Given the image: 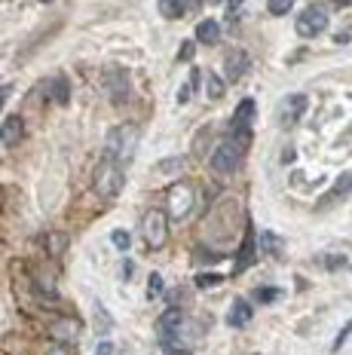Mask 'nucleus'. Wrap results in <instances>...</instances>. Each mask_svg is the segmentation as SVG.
I'll return each instance as SVG.
<instances>
[{"mask_svg":"<svg viewBox=\"0 0 352 355\" xmlns=\"http://www.w3.org/2000/svg\"><path fill=\"white\" fill-rule=\"evenodd\" d=\"M46 355H71V349L64 343H53V349H46Z\"/></svg>","mask_w":352,"mask_h":355,"instance_id":"obj_32","label":"nucleus"},{"mask_svg":"<svg viewBox=\"0 0 352 355\" xmlns=\"http://www.w3.org/2000/svg\"><path fill=\"white\" fill-rule=\"evenodd\" d=\"M306 105H310V98H306L303 92H291L282 98V107H279V123H282V129H294L300 123V116L306 114Z\"/></svg>","mask_w":352,"mask_h":355,"instance_id":"obj_7","label":"nucleus"},{"mask_svg":"<svg viewBox=\"0 0 352 355\" xmlns=\"http://www.w3.org/2000/svg\"><path fill=\"white\" fill-rule=\"evenodd\" d=\"M349 187H352V172H346V175L340 178V181H337V187L331 190V193H328V199H325V202H331V199L343 196V193H349Z\"/></svg>","mask_w":352,"mask_h":355,"instance_id":"obj_23","label":"nucleus"},{"mask_svg":"<svg viewBox=\"0 0 352 355\" xmlns=\"http://www.w3.org/2000/svg\"><path fill=\"white\" fill-rule=\"evenodd\" d=\"M248 322H252V303L248 300H233L230 313H227V324H230V328H245Z\"/></svg>","mask_w":352,"mask_h":355,"instance_id":"obj_13","label":"nucleus"},{"mask_svg":"<svg viewBox=\"0 0 352 355\" xmlns=\"http://www.w3.org/2000/svg\"><path fill=\"white\" fill-rule=\"evenodd\" d=\"M254 245H258V236H254V230H248L245 233V239H242V245H239V257H236V266H233V272H242L248 263L254 261Z\"/></svg>","mask_w":352,"mask_h":355,"instance_id":"obj_15","label":"nucleus"},{"mask_svg":"<svg viewBox=\"0 0 352 355\" xmlns=\"http://www.w3.org/2000/svg\"><path fill=\"white\" fill-rule=\"evenodd\" d=\"M239 6H242V0H227V12H230V16L239 12Z\"/></svg>","mask_w":352,"mask_h":355,"instance_id":"obj_33","label":"nucleus"},{"mask_svg":"<svg viewBox=\"0 0 352 355\" xmlns=\"http://www.w3.org/2000/svg\"><path fill=\"white\" fill-rule=\"evenodd\" d=\"M159 12H163L166 19H181L184 16V0H157Z\"/></svg>","mask_w":352,"mask_h":355,"instance_id":"obj_20","label":"nucleus"},{"mask_svg":"<svg viewBox=\"0 0 352 355\" xmlns=\"http://www.w3.org/2000/svg\"><path fill=\"white\" fill-rule=\"evenodd\" d=\"M111 242H114V245L120 248V251H129V245H132V239H129L126 230H114V233H111Z\"/></svg>","mask_w":352,"mask_h":355,"instance_id":"obj_27","label":"nucleus"},{"mask_svg":"<svg viewBox=\"0 0 352 355\" xmlns=\"http://www.w3.org/2000/svg\"><path fill=\"white\" fill-rule=\"evenodd\" d=\"M294 3L297 0H267V10H270V16H285Z\"/></svg>","mask_w":352,"mask_h":355,"instance_id":"obj_22","label":"nucleus"},{"mask_svg":"<svg viewBox=\"0 0 352 355\" xmlns=\"http://www.w3.org/2000/svg\"><path fill=\"white\" fill-rule=\"evenodd\" d=\"M92 313H95V331H98V334H105V331L114 324V322H111V315L105 313V306H101V303H95Z\"/></svg>","mask_w":352,"mask_h":355,"instance_id":"obj_21","label":"nucleus"},{"mask_svg":"<svg viewBox=\"0 0 352 355\" xmlns=\"http://www.w3.org/2000/svg\"><path fill=\"white\" fill-rule=\"evenodd\" d=\"M21 129H25L21 116H6V120H3V147H6V150L21 141Z\"/></svg>","mask_w":352,"mask_h":355,"instance_id":"obj_16","label":"nucleus"},{"mask_svg":"<svg viewBox=\"0 0 352 355\" xmlns=\"http://www.w3.org/2000/svg\"><path fill=\"white\" fill-rule=\"evenodd\" d=\"M40 3H49V0H40Z\"/></svg>","mask_w":352,"mask_h":355,"instance_id":"obj_36","label":"nucleus"},{"mask_svg":"<svg viewBox=\"0 0 352 355\" xmlns=\"http://www.w3.org/2000/svg\"><path fill=\"white\" fill-rule=\"evenodd\" d=\"M159 294H163V276H159V272H150V279H148V300H157Z\"/></svg>","mask_w":352,"mask_h":355,"instance_id":"obj_25","label":"nucleus"},{"mask_svg":"<svg viewBox=\"0 0 352 355\" xmlns=\"http://www.w3.org/2000/svg\"><path fill=\"white\" fill-rule=\"evenodd\" d=\"M254 114H258V105H254V98H242L239 105H236V110H233V120H230L233 138H242V141H245L248 132H252Z\"/></svg>","mask_w":352,"mask_h":355,"instance_id":"obj_8","label":"nucleus"},{"mask_svg":"<svg viewBox=\"0 0 352 355\" xmlns=\"http://www.w3.org/2000/svg\"><path fill=\"white\" fill-rule=\"evenodd\" d=\"M221 282H224V276H218V272H200V276H196V285L200 288H215Z\"/></svg>","mask_w":352,"mask_h":355,"instance_id":"obj_26","label":"nucleus"},{"mask_svg":"<svg viewBox=\"0 0 352 355\" xmlns=\"http://www.w3.org/2000/svg\"><path fill=\"white\" fill-rule=\"evenodd\" d=\"M181 322H184V313H181L178 306L166 309V313L159 315V322H157V334H159V343H168V340H172L175 334H178Z\"/></svg>","mask_w":352,"mask_h":355,"instance_id":"obj_11","label":"nucleus"},{"mask_svg":"<svg viewBox=\"0 0 352 355\" xmlns=\"http://www.w3.org/2000/svg\"><path fill=\"white\" fill-rule=\"evenodd\" d=\"M138 147V125H116V129H111V135H107V159L114 162H129L132 153H135Z\"/></svg>","mask_w":352,"mask_h":355,"instance_id":"obj_2","label":"nucleus"},{"mask_svg":"<svg viewBox=\"0 0 352 355\" xmlns=\"http://www.w3.org/2000/svg\"><path fill=\"white\" fill-rule=\"evenodd\" d=\"M276 297H282V291H279V288H258V300L261 303H273Z\"/></svg>","mask_w":352,"mask_h":355,"instance_id":"obj_28","label":"nucleus"},{"mask_svg":"<svg viewBox=\"0 0 352 355\" xmlns=\"http://www.w3.org/2000/svg\"><path fill=\"white\" fill-rule=\"evenodd\" d=\"M349 334H352V319L346 322V328H343L340 334H337V340H334V352H340V346L346 343V337H349Z\"/></svg>","mask_w":352,"mask_h":355,"instance_id":"obj_29","label":"nucleus"},{"mask_svg":"<svg viewBox=\"0 0 352 355\" xmlns=\"http://www.w3.org/2000/svg\"><path fill=\"white\" fill-rule=\"evenodd\" d=\"M328 28V10L322 3H313L300 12L297 19V34L300 37H319Z\"/></svg>","mask_w":352,"mask_h":355,"instance_id":"obj_6","label":"nucleus"},{"mask_svg":"<svg viewBox=\"0 0 352 355\" xmlns=\"http://www.w3.org/2000/svg\"><path fill=\"white\" fill-rule=\"evenodd\" d=\"M258 242H261V251H267V254H282V248H285L282 236H276V233H270V230H261Z\"/></svg>","mask_w":352,"mask_h":355,"instance_id":"obj_17","label":"nucleus"},{"mask_svg":"<svg viewBox=\"0 0 352 355\" xmlns=\"http://www.w3.org/2000/svg\"><path fill=\"white\" fill-rule=\"evenodd\" d=\"M218 40H221V25H218V19H202L200 25H196V43L215 46Z\"/></svg>","mask_w":352,"mask_h":355,"instance_id":"obj_12","label":"nucleus"},{"mask_svg":"<svg viewBox=\"0 0 352 355\" xmlns=\"http://www.w3.org/2000/svg\"><path fill=\"white\" fill-rule=\"evenodd\" d=\"M166 205H168V218L184 220L190 209H193V187L187 181H175L166 193Z\"/></svg>","mask_w":352,"mask_h":355,"instance_id":"obj_4","label":"nucleus"},{"mask_svg":"<svg viewBox=\"0 0 352 355\" xmlns=\"http://www.w3.org/2000/svg\"><path fill=\"white\" fill-rule=\"evenodd\" d=\"M123 184H126V175H123V166L114 159H101L92 172V190L98 199H114L120 196Z\"/></svg>","mask_w":352,"mask_h":355,"instance_id":"obj_1","label":"nucleus"},{"mask_svg":"<svg viewBox=\"0 0 352 355\" xmlns=\"http://www.w3.org/2000/svg\"><path fill=\"white\" fill-rule=\"evenodd\" d=\"M49 337H53V343L74 346L80 340V322L77 319H55L49 324Z\"/></svg>","mask_w":352,"mask_h":355,"instance_id":"obj_9","label":"nucleus"},{"mask_svg":"<svg viewBox=\"0 0 352 355\" xmlns=\"http://www.w3.org/2000/svg\"><path fill=\"white\" fill-rule=\"evenodd\" d=\"M196 83H200V71L193 68V73H190V83H187V86H181V92H178V101H181V105H187V101H190V95H193Z\"/></svg>","mask_w":352,"mask_h":355,"instance_id":"obj_24","label":"nucleus"},{"mask_svg":"<svg viewBox=\"0 0 352 355\" xmlns=\"http://www.w3.org/2000/svg\"><path fill=\"white\" fill-rule=\"evenodd\" d=\"M92 355H114V343H107V340H101L98 346H95Z\"/></svg>","mask_w":352,"mask_h":355,"instance_id":"obj_31","label":"nucleus"},{"mask_svg":"<svg viewBox=\"0 0 352 355\" xmlns=\"http://www.w3.org/2000/svg\"><path fill=\"white\" fill-rule=\"evenodd\" d=\"M190 58H193V40L181 43V49H178V62H190Z\"/></svg>","mask_w":352,"mask_h":355,"instance_id":"obj_30","label":"nucleus"},{"mask_svg":"<svg viewBox=\"0 0 352 355\" xmlns=\"http://www.w3.org/2000/svg\"><path fill=\"white\" fill-rule=\"evenodd\" d=\"M224 80L218 77V73H211L209 71V77H205V95H209L211 101H218V98H224Z\"/></svg>","mask_w":352,"mask_h":355,"instance_id":"obj_19","label":"nucleus"},{"mask_svg":"<svg viewBox=\"0 0 352 355\" xmlns=\"http://www.w3.org/2000/svg\"><path fill=\"white\" fill-rule=\"evenodd\" d=\"M141 236L150 251H159L168 242V211L148 209L141 214Z\"/></svg>","mask_w":352,"mask_h":355,"instance_id":"obj_3","label":"nucleus"},{"mask_svg":"<svg viewBox=\"0 0 352 355\" xmlns=\"http://www.w3.org/2000/svg\"><path fill=\"white\" fill-rule=\"evenodd\" d=\"M196 3H200V0H196ZM209 3H218V0H209Z\"/></svg>","mask_w":352,"mask_h":355,"instance_id":"obj_35","label":"nucleus"},{"mask_svg":"<svg viewBox=\"0 0 352 355\" xmlns=\"http://www.w3.org/2000/svg\"><path fill=\"white\" fill-rule=\"evenodd\" d=\"M43 245L53 257H62L64 248H68V236L64 233H46V239H43Z\"/></svg>","mask_w":352,"mask_h":355,"instance_id":"obj_18","label":"nucleus"},{"mask_svg":"<svg viewBox=\"0 0 352 355\" xmlns=\"http://www.w3.org/2000/svg\"><path fill=\"white\" fill-rule=\"evenodd\" d=\"M325 263H328V266H340V263H343V257H328Z\"/></svg>","mask_w":352,"mask_h":355,"instance_id":"obj_34","label":"nucleus"},{"mask_svg":"<svg viewBox=\"0 0 352 355\" xmlns=\"http://www.w3.org/2000/svg\"><path fill=\"white\" fill-rule=\"evenodd\" d=\"M239 159H242V147L236 141H221L215 147V153H211L209 162L218 175H233L239 168Z\"/></svg>","mask_w":352,"mask_h":355,"instance_id":"obj_5","label":"nucleus"},{"mask_svg":"<svg viewBox=\"0 0 352 355\" xmlns=\"http://www.w3.org/2000/svg\"><path fill=\"white\" fill-rule=\"evenodd\" d=\"M43 92H46V98L53 101V105H68V98H71V86L64 77H53L43 86Z\"/></svg>","mask_w":352,"mask_h":355,"instance_id":"obj_14","label":"nucleus"},{"mask_svg":"<svg viewBox=\"0 0 352 355\" xmlns=\"http://www.w3.org/2000/svg\"><path fill=\"white\" fill-rule=\"evenodd\" d=\"M248 68H252V55H248L245 49H233V53L227 55L224 71H227V80H230V83H239V80L248 73Z\"/></svg>","mask_w":352,"mask_h":355,"instance_id":"obj_10","label":"nucleus"}]
</instances>
